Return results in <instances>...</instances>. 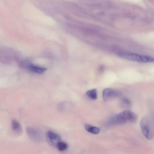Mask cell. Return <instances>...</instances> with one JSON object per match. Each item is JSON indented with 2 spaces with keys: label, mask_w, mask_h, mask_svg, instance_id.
Returning <instances> with one entry per match:
<instances>
[{
  "label": "cell",
  "mask_w": 154,
  "mask_h": 154,
  "mask_svg": "<svg viewBox=\"0 0 154 154\" xmlns=\"http://www.w3.org/2000/svg\"><path fill=\"white\" fill-rule=\"evenodd\" d=\"M26 131L29 138L34 141L41 142L43 140L42 134L38 130L28 127L26 128Z\"/></svg>",
  "instance_id": "5"
},
{
  "label": "cell",
  "mask_w": 154,
  "mask_h": 154,
  "mask_svg": "<svg viewBox=\"0 0 154 154\" xmlns=\"http://www.w3.org/2000/svg\"><path fill=\"white\" fill-rule=\"evenodd\" d=\"M119 57L123 59L139 62L146 63L154 62L153 58L133 53H121L119 54Z\"/></svg>",
  "instance_id": "2"
},
{
  "label": "cell",
  "mask_w": 154,
  "mask_h": 154,
  "mask_svg": "<svg viewBox=\"0 0 154 154\" xmlns=\"http://www.w3.org/2000/svg\"><path fill=\"white\" fill-rule=\"evenodd\" d=\"M12 130L17 135H20L22 132V129L20 124L16 120H13L11 123Z\"/></svg>",
  "instance_id": "7"
},
{
  "label": "cell",
  "mask_w": 154,
  "mask_h": 154,
  "mask_svg": "<svg viewBox=\"0 0 154 154\" xmlns=\"http://www.w3.org/2000/svg\"><path fill=\"white\" fill-rule=\"evenodd\" d=\"M68 145L66 143L60 141L57 144L56 147L60 151H63L66 150L68 148Z\"/></svg>",
  "instance_id": "11"
},
{
  "label": "cell",
  "mask_w": 154,
  "mask_h": 154,
  "mask_svg": "<svg viewBox=\"0 0 154 154\" xmlns=\"http://www.w3.org/2000/svg\"><path fill=\"white\" fill-rule=\"evenodd\" d=\"M122 95L121 92L113 88L105 89L103 92V98L104 102H108L118 98Z\"/></svg>",
  "instance_id": "4"
},
{
  "label": "cell",
  "mask_w": 154,
  "mask_h": 154,
  "mask_svg": "<svg viewBox=\"0 0 154 154\" xmlns=\"http://www.w3.org/2000/svg\"><path fill=\"white\" fill-rule=\"evenodd\" d=\"M46 137L48 142L53 146L56 147L61 139V137L58 134L51 131L47 132Z\"/></svg>",
  "instance_id": "6"
},
{
  "label": "cell",
  "mask_w": 154,
  "mask_h": 154,
  "mask_svg": "<svg viewBox=\"0 0 154 154\" xmlns=\"http://www.w3.org/2000/svg\"><path fill=\"white\" fill-rule=\"evenodd\" d=\"M140 125L145 137L149 140L152 139L153 137V133L148 118H143L140 121Z\"/></svg>",
  "instance_id": "3"
},
{
  "label": "cell",
  "mask_w": 154,
  "mask_h": 154,
  "mask_svg": "<svg viewBox=\"0 0 154 154\" xmlns=\"http://www.w3.org/2000/svg\"><path fill=\"white\" fill-rule=\"evenodd\" d=\"M85 128L87 131L94 134H97L100 131L99 128L88 124L85 125Z\"/></svg>",
  "instance_id": "9"
},
{
  "label": "cell",
  "mask_w": 154,
  "mask_h": 154,
  "mask_svg": "<svg viewBox=\"0 0 154 154\" xmlns=\"http://www.w3.org/2000/svg\"><path fill=\"white\" fill-rule=\"evenodd\" d=\"M27 69L31 71L38 74H41L46 71L47 69L37 66L29 64Z\"/></svg>",
  "instance_id": "8"
},
{
  "label": "cell",
  "mask_w": 154,
  "mask_h": 154,
  "mask_svg": "<svg viewBox=\"0 0 154 154\" xmlns=\"http://www.w3.org/2000/svg\"><path fill=\"white\" fill-rule=\"evenodd\" d=\"M86 95L90 99L95 100L97 98V92L96 89L89 90L86 93Z\"/></svg>",
  "instance_id": "10"
},
{
  "label": "cell",
  "mask_w": 154,
  "mask_h": 154,
  "mask_svg": "<svg viewBox=\"0 0 154 154\" xmlns=\"http://www.w3.org/2000/svg\"><path fill=\"white\" fill-rule=\"evenodd\" d=\"M120 104L123 108H128L131 106V103L130 100L128 98H124L120 101Z\"/></svg>",
  "instance_id": "12"
},
{
  "label": "cell",
  "mask_w": 154,
  "mask_h": 154,
  "mask_svg": "<svg viewBox=\"0 0 154 154\" xmlns=\"http://www.w3.org/2000/svg\"><path fill=\"white\" fill-rule=\"evenodd\" d=\"M137 119V115L134 113L130 111H126L119 114L111 120L113 123L121 125L129 121L135 122Z\"/></svg>",
  "instance_id": "1"
}]
</instances>
